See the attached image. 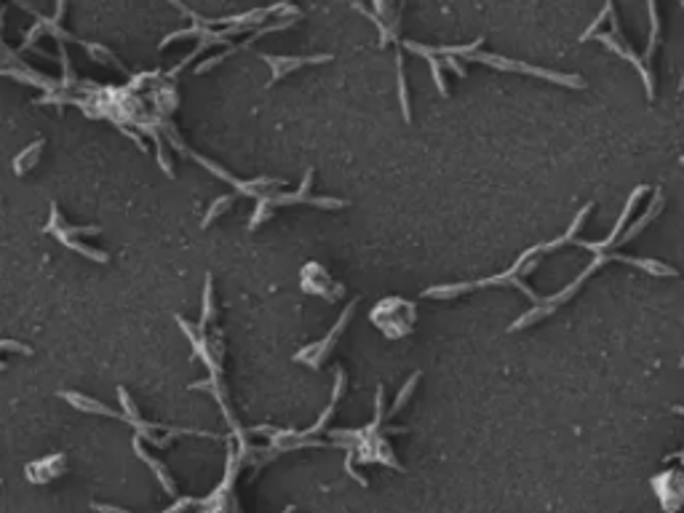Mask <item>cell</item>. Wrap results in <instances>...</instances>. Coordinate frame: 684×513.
<instances>
[{
    "instance_id": "obj_1",
    "label": "cell",
    "mask_w": 684,
    "mask_h": 513,
    "mask_svg": "<svg viewBox=\"0 0 684 513\" xmlns=\"http://www.w3.org/2000/svg\"><path fill=\"white\" fill-rule=\"evenodd\" d=\"M650 188H636L631 193V198H628V204H626V209H623V214H620V220L615 222V227H612V233L607 236L604 241H578V246H583V249H591L594 252V259H591V265L583 270L569 286H567L564 291H559V294H553V297H543L537 305L540 308L535 310L532 308L530 313H524L519 321H513L508 329L511 332H519V329H527V326H532L535 321H540V318H546L548 313H553L556 308H562L564 305L567 300L569 297H575V291H580L583 289V284L591 278V275L596 273V270H601L607 262H628V265H633V268H642L644 273H650V275H655V278H676V268H671V265H666V262H658V259H647V256H628V254H620L617 252V246L620 243H626V241H631L639 230H644L647 225L658 217V211L663 209V204H666V198H663V193L660 190H655V195H652V204H650V209L636 220V222L631 225V230H626V225H628V220H631V214H633V209H636V204H639V198L644 195Z\"/></svg>"
},
{
    "instance_id": "obj_2",
    "label": "cell",
    "mask_w": 684,
    "mask_h": 513,
    "mask_svg": "<svg viewBox=\"0 0 684 513\" xmlns=\"http://www.w3.org/2000/svg\"><path fill=\"white\" fill-rule=\"evenodd\" d=\"M591 209L594 204H585L575 214V220L569 222L564 236H559V238L553 241H546V243H537V246H530L527 252H521V254L516 256V262H513L508 270H503V273L492 275V278H481V281H462V284H446V286H430V289L423 291V297H439V300H452V297H457V294H465V291H476V289H484V286H516V289H521L524 294H530L532 302H540L543 297L537 294V291L527 286L524 284V275H530L537 265H540V259L551 252H556V249H562V246H569V243H578V233H580V227L585 225L588 220V214H591Z\"/></svg>"
},
{
    "instance_id": "obj_3",
    "label": "cell",
    "mask_w": 684,
    "mask_h": 513,
    "mask_svg": "<svg viewBox=\"0 0 684 513\" xmlns=\"http://www.w3.org/2000/svg\"><path fill=\"white\" fill-rule=\"evenodd\" d=\"M481 43L484 40H473V43H465V46H433V54L436 56H462L468 62H481L487 67L503 70V72H521V75H535V78H543V81H551V83L567 86V88H585V81L580 75H564V72H553V70L546 67H535V65H527V62H516V59H505L500 54H487L481 51Z\"/></svg>"
},
{
    "instance_id": "obj_4",
    "label": "cell",
    "mask_w": 684,
    "mask_h": 513,
    "mask_svg": "<svg viewBox=\"0 0 684 513\" xmlns=\"http://www.w3.org/2000/svg\"><path fill=\"white\" fill-rule=\"evenodd\" d=\"M612 30L610 33H596L591 35V38H596L598 43H604L607 49H612V51L620 56V59H626V62H631L636 72L642 75V81H644V91H647V99H655V72H652V65L644 59V56H639V54L631 49V43L623 38V30H620V24H617L615 19V11H612Z\"/></svg>"
},
{
    "instance_id": "obj_5",
    "label": "cell",
    "mask_w": 684,
    "mask_h": 513,
    "mask_svg": "<svg viewBox=\"0 0 684 513\" xmlns=\"http://www.w3.org/2000/svg\"><path fill=\"white\" fill-rule=\"evenodd\" d=\"M372 321H375L385 334L391 332V324H396V340L409 334L414 326V305L401 300V297H385L375 310H372Z\"/></svg>"
},
{
    "instance_id": "obj_6",
    "label": "cell",
    "mask_w": 684,
    "mask_h": 513,
    "mask_svg": "<svg viewBox=\"0 0 684 513\" xmlns=\"http://www.w3.org/2000/svg\"><path fill=\"white\" fill-rule=\"evenodd\" d=\"M353 310H356V300L345 308V313H342L340 318H337V324H334V329L326 334L324 340L318 342V345H310V348H305V350H300L297 356H294V361H308V366H313V369H318L321 364H324V359H326V353L334 348V340L340 337L342 332H345V326H348V321H350V316H353Z\"/></svg>"
},
{
    "instance_id": "obj_7",
    "label": "cell",
    "mask_w": 684,
    "mask_h": 513,
    "mask_svg": "<svg viewBox=\"0 0 684 513\" xmlns=\"http://www.w3.org/2000/svg\"><path fill=\"white\" fill-rule=\"evenodd\" d=\"M652 487L658 489V497L666 511H676L684 503V473L682 471H666L652 479Z\"/></svg>"
},
{
    "instance_id": "obj_8",
    "label": "cell",
    "mask_w": 684,
    "mask_h": 513,
    "mask_svg": "<svg viewBox=\"0 0 684 513\" xmlns=\"http://www.w3.org/2000/svg\"><path fill=\"white\" fill-rule=\"evenodd\" d=\"M262 59H265L268 67H270V81H268V86H273V83H278L286 72H294L297 67L329 62L332 54H318V56H273V54H262Z\"/></svg>"
},
{
    "instance_id": "obj_9",
    "label": "cell",
    "mask_w": 684,
    "mask_h": 513,
    "mask_svg": "<svg viewBox=\"0 0 684 513\" xmlns=\"http://www.w3.org/2000/svg\"><path fill=\"white\" fill-rule=\"evenodd\" d=\"M62 398L70 401L75 409L81 412H91V414H104V417H115V420H126L123 414H118L115 409H110V407H104L102 401H94V398H88V396H81V393H70V391H62Z\"/></svg>"
},
{
    "instance_id": "obj_10",
    "label": "cell",
    "mask_w": 684,
    "mask_h": 513,
    "mask_svg": "<svg viewBox=\"0 0 684 513\" xmlns=\"http://www.w3.org/2000/svg\"><path fill=\"white\" fill-rule=\"evenodd\" d=\"M134 452H137L139 457H142V460H145V462H147V465H150V468H153V471H155V476H158V479H161V484H163V489H166L169 495H177V489H174V481H171V479H169V473H166V465H163V462H158V460H155L153 455H147V452H145V446H142V441H139V439H134Z\"/></svg>"
},
{
    "instance_id": "obj_11",
    "label": "cell",
    "mask_w": 684,
    "mask_h": 513,
    "mask_svg": "<svg viewBox=\"0 0 684 513\" xmlns=\"http://www.w3.org/2000/svg\"><path fill=\"white\" fill-rule=\"evenodd\" d=\"M43 147H46V139H35L33 145H27V147L14 158V174L22 177L30 166H35V161L40 158V150H43Z\"/></svg>"
},
{
    "instance_id": "obj_12",
    "label": "cell",
    "mask_w": 684,
    "mask_h": 513,
    "mask_svg": "<svg viewBox=\"0 0 684 513\" xmlns=\"http://www.w3.org/2000/svg\"><path fill=\"white\" fill-rule=\"evenodd\" d=\"M417 380H420V372H414V375L407 380V385L401 388V393L396 396V401H393V407H391V412H388V417H393L396 412H398L401 407H404V404H407V401H409V396L414 393V388H417Z\"/></svg>"
},
{
    "instance_id": "obj_13",
    "label": "cell",
    "mask_w": 684,
    "mask_h": 513,
    "mask_svg": "<svg viewBox=\"0 0 684 513\" xmlns=\"http://www.w3.org/2000/svg\"><path fill=\"white\" fill-rule=\"evenodd\" d=\"M230 204H233V195H222V198H217L214 204L209 206V211H206V217H204V222H201V225H204V227H209V225L214 222V220H217V217H220V214H222V211Z\"/></svg>"
},
{
    "instance_id": "obj_14",
    "label": "cell",
    "mask_w": 684,
    "mask_h": 513,
    "mask_svg": "<svg viewBox=\"0 0 684 513\" xmlns=\"http://www.w3.org/2000/svg\"><path fill=\"white\" fill-rule=\"evenodd\" d=\"M211 275H206V294H204V313H201V321H209L214 316V300H211Z\"/></svg>"
},
{
    "instance_id": "obj_15",
    "label": "cell",
    "mask_w": 684,
    "mask_h": 513,
    "mask_svg": "<svg viewBox=\"0 0 684 513\" xmlns=\"http://www.w3.org/2000/svg\"><path fill=\"white\" fill-rule=\"evenodd\" d=\"M91 508L99 513H129V511H123V508H115V505H102V503H91Z\"/></svg>"
},
{
    "instance_id": "obj_16",
    "label": "cell",
    "mask_w": 684,
    "mask_h": 513,
    "mask_svg": "<svg viewBox=\"0 0 684 513\" xmlns=\"http://www.w3.org/2000/svg\"><path fill=\"white\" fill-rule=\"evenodd\" d=\"M682 8H684V3H682ZM679 91H684V72H682V81H679Z\"/></svg>"
},
{
    "instance_id": "obj_17",
    "label": "cell",
    "mask_w": 684,
    "mask_h": 513,
    "mask_svg": "<svg viewBox=\"0 0 684 513\" xmlns=\"http://www.w3.org/2000/svg\"><path fill=\"white\" fill-rule=\"evenodd\" d=\"M3 369H6V364H3V361H0V372H3Z\"/></svg>"
},
{
    "instance_id": "obj_18",
    "label": "cell",
    "mask_w": 684,
    "mask_h": 513,
    "mask_svg": "<svg viewBox=\"0 0 684 513\" xmlns=\"http://www.w3.org/2000/svg\"><path fill=\"white\" fill-rule=\"evenodd\" d=\"M679 163H682V166H684V155H682V161H679Z\"/></svg>"
}]
</instances>
